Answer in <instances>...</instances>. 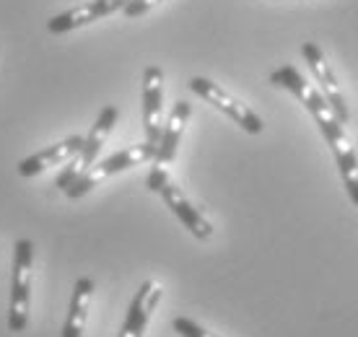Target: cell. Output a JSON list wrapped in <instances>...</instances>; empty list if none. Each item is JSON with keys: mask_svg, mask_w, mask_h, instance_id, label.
Segmentation results:
<instances>
[{"mask_svg": "<svg viewBox=\"0 0 358 337\" xmlns=\"http://www.w3.org/2000/svg\"><path fill=\"white\" fill-rule=\"evenodd\" d=\"M83 141H86L83 135H71V138L55 143V145H50V148H45V151L29 156V159H24L21 164H18V177L29 179V177H36V174H39V171H45V168L68 164L76 153L81 151Z\"/></svg>", "mask_w": 358, "mask_h": 337, "instance_id": "11", "label": "cell"}, {"mask_svg": "<svg viewBox=\"0 0 358 337\" xmlns=\"http://www.w3.org/2000/svg\"><path fill=\"white\" fill-rule=\"evenodd\" d=\"M130 3V0H91V3H83V6H76V8L65 10V13H57L47 21V29L52 34H65V31H73L78 27H86V24H94L99 18L112 16L117 10H122Z\"/></svg>", "mask_w": 358, "mask_h": 337, "instance_id": "9", "label": "cell"}, {"mask_svg": "<svg viewBox=\"0 0 358 337\" xmlns=\"http://www.w3.org/2000/svg\"><path fill=\"white\" fill-rule=\"evenodd\" d=\"M91 296H94V280L91 278H78L76 285H73L71 311H68V320H65L60 337H83L86 320H89Z\"/></svg>", "mask_w": 358, "mask_h": 337, "instance_id": "13", "label": "cell"}, {"mask_svg": "<svg viewBox=\"0 0 358 337\" xmlns=\"http://www.w3.org/2000/svg\"><path fill=\"white\" fill-rule=\"evenodd\" d=\"M270 83L291 91V94L304 104L306 112L312 115V120L317 122V127H320V133L324 135V141L330 145L332 156H335V164H338L343 185L348 189L350 203L358 208V153H356V148H353V143H350L343 122L338 120V115L332 112L330 104H327V99L317 91V86H312L301 73L296 71L294 65H283V68H278V71L270 73Z\"/></svg>", "mask_w": 358, "mask_h": 337, "instance_id": "1", "label": "cell"}, {"mask_svg": "<svg viewBox=\"0 0 358 337\" xmlns=\"http://www.w3.org/2000/svg\"><path fill=\"white\" fill-rule=\"evenodd\" d=\"M31 265H34V244L29 239H18L13 244V275H10V306H8V329L16 332V335L29 327Z\"/></svg>", "mask_w": 358, "mask_h": 337, "instance_id": "2", "label": "cell"}, {"mask_svg": "<svg viewBox=\"0 0 358 337\" xmlns=\"http://www.w3.org/2000/svg\"><path fill=\"white\" fill-rule=\"evenodd\" d=\"M189 115H192L189 101H177V104H174L169 120H166V124H164V133H162V141H159V148H156V159H153V164L169 166L171 161L177 159L179 141H182V135H185Z\"/></svg>", "mask_w": 358, "mask_h": 337, "instance_id": "12", "label": "cell"}, {"mask_svg": "<svg viewBox=\"0 0 358 337\" xmlns=\"http://www.w3.org/2000/svg\"><path fill=\"white\" fill-rule=\"evenodd\" d=\"M156 148H159V145L143 141V143H138V145H130V148H122V151L112 153V156L104 159L101 164H94L81 179H76V185L68 187L65 195L71 197V200H78V197H83L86 192H91L94 187L101 185L104 179L115 177V174L125 171V168L141 166V164L153 161L156 159Z\"/></svg>", "mask_w": 358, "mask_h": 337, "instance_id": "3", "label": "cell"}, {"mask_svg": "<svg viewBox=\"0 0 358 337\" xmlns=\"http://www.w3.org/2000/svg\"><path fill=\"white\" fill-rule=\"evenodd\" d=\"M162 0H130L125 8H122V13H125L127 18H135V16H143V13H148L151 8H156Z\"/></svg>", "mask_w": 358, "mask_h": 337, "instance_id": "16", "label": "cell"}, {"mask_svg": "<svg viewBox=\"0 0 358 337\" xmlns=\"http://www.w3.org/2000/svg\"><path fill=\"white\" fill-rule=\"evenodd\" d=\"M174 332H179L182 337H218L215 332L200 327L197 322L187 320V317H177V320H174Z\"/></svg>", "mask_w": 358, "mask_h": 337, "instance_id": "14", "label": "cell"}, {"mask_svg": "<svg viewBox=\"0 0 358 337\" xmlns=\"http://www.w3.org/2000/svg\"><path fill=\"white\" fill-rule=\"evenodd\" d=\"M159 195H162V200L166 203V208L177 215L179 221L185 223V229H187L195 239L206 241V239L213 236V226H210V221L197 210L195 205L189 203L187 197H185V192H182L171 179L162 187V189H159Z\"/></svg>", "mask_w": 358, "mask_h": 337, "instance_id": "10", "label": "cell"}, {"mask_svg": "<svg viewBox=\"0 0 358 337\" xmlns=\"http://www.w3.org/2000/svg\"><path fill=\"white\" fill-rule=\"evenodd\" d=\"M301 52H304V60L309 62V68H312V73H314L317 89L322 91V96L327 99V104L332 107V112H335L338 120L345 124L350 120V109H348V104H345V99H343V91H341V86H338V78H335V73H332L330 62H327L324 52L314 45V42H304Z\"/></svg>", "mask_w": 358, "mask_h": 337, "instance_id": "6", "label": "cell"}, {"mask_svg": "<svg viewBox=\"0 0 358 337\" xmlns=\"http://www.w3.org/2000/svg\"><path fill=\"white\" fill-rule=\"evenodd\" d=\"M166 182H169V171H166V166L153 164L151 174H148V179H145V187H148L151 192H156V195H159V189H162Z\"/></svg>", "mask_w": 358, "mask_h": 337, "instance_id": "15", "label": "cell"}, {"mask_svg": "<svg viewBox=\"0 0 358 337\" xmlns=\"http://www.w3.org/2000/svg\"><path fill=\"white\" fill-rule=\"evenodd\" d=\"M189 91H192V94H197L200 99H206L208 104H213L218 112H224L229 120H234V122L239 124L242 130H247L250 135L262 133L260 115H255L247 104H242L239 99H234L231 94H226L218 83L203 78V76H195V78H189Z\"/></svg>", "mask_w": 358, "mask_h": 337, "instance_id": "5", "label": "cell"}, {"mask_svg": "<svg viewBox=\"0 0 358 337\" xmlns=\"http://www.w3.org/2000/svg\"><path fill=\"white\" fill-rule=\"evenodd\" d=\"M117 115H120V112H117V107H112V104H107V107L99 112L96 122H94V127H91V133L86 135V141H83L81 151L68 161L65 171L55 179V185L60 187V189H68L71 185H76V179H81L83 174L96 164L99 153H101L109 133H112V127L117 124Z\"/></svg>", "mask_w": 358, "mask_h": 337, "instance_id": "4", "label": "cell"}, {"mask_svg": "<svg viewBox=\"0 0 358 337\" xmlns=\"http://www.w3.org/2000/svg\"><path fill=\"white\" fill-rule=\"evenodd\" d=\"M143 130L145 141L159 145L164 133V71L148 65L143 73Z\"/></svg>", "mask_w": 358, "mask_h": 337, "instance_id": "7", "label": "cell"}, {"mask_svg": "<svg viewBox=\"0 0 358 337\" xmlns=\"http://www.w3.org/2000/svg\"><path fill=\"white\" fill-rule=\"evenodd\" d=\"M162 296H164V288L159 280H145L138 288V293L133 296L130 309L125 314V322H122V329H120L117 337H143L153 311H156V306L162 301Z\"/></svg>", "mask_w": 358, "mask_h": 337, "instance_id": "8", "label": "cell"}]
</instances>
